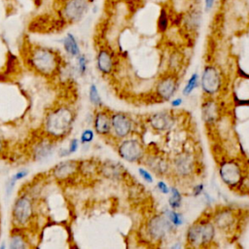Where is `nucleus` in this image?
Here are the masks:
<instances>
[{
	"label": "nucleus",
	"mask_w": 249,
	"mask_h": 249,
	"mask_svg": "<svg viewBox=\"0 0 249 249\" xmlns=\"http://www.w3.org/2000/svg\"><path fill=\"white\" fill-rule=\"evenodd\" d=\"M30 65L45 76L53 75L59 67V57L56 53L49 48H35L29 57Z\"/></svg>",
	"instance_id": "nucleus-3"
},
{
	"label": "nucleus",
	"mask_w": 249,
	"mask_h": 249,
	"mask_svg": "<svg viewBox=\"0 0 249 249\" xmlns=\"http://www.w3.org/2000/svg\"><path fill=\"white\" fill-rule=\"evenodd\" d=\"M198 22L199 18L197 17V15H196V13L190 15L186 19V24L191 28H196V26H198Z\"/></svg>",
	"instance_id": "nucleus-33"
},
{
	"label": "nucleus",
	"mask_w": 249,
	"mask_h": 249,
	"mask_svg": "<svg viewBox=\"0 0 249 249\" xmlns=\"http://www.w3.org/2000/svg\"><path fill=\"white\" fill-rule=\"evenodd\" d=\"M173 170L174 172L183 178L191 176L195 171V160L189 154H180L173 160Z\"/></svg>",
	"instance_id": "nucleus-12"
},
{
	"label": "nucleus",
	"mask_w": 249,
	"mask_h": 249,
	"mask_svg": "<svg viewBox=\"0 0 249 249\" xmlns=\"http://www.w3.org/2000/svg\"><path fill=\"white\" fill-rule=\"evenodd\" d=\"M89 101L92 105H94L95 107H100L103 105V102H102V99L100 97V94H99V91H98V89L97 87L94 85V84H91L89 86Z\"/></svg>",
	"instance_id": "nucleus-26"
},
{
	"label": "nucleus",
	"mask_w": 249,
	"mask_h": 249,
	"mask_svg": "<svg viewBox=\"0 0 249 249\" xmlns=\"http://www.w3.org/2000/svg\"><path fill=\"white\" fill-rule=\"evenodd\" d=\"M178 88L177 78L173 75H166L160 79L156 86V93L163 101L170 100Z\"/></svg>",
	"instance_id": "nucleus-11"
},
{
	"label": "nucleus",
	"mask_w": 249,
	"mask_h": 249,
	"mask_svg": "<svg viewBox=\"0 0 249 249\" xmlns=\"http://www.w3.org/2000/svg\"><path fill=\"white\" fill-rule=\"evenodd\" d=\"M174 228L175 227L166 216L160 214L150 218L146 226V231L151 239L155 241H162L172 233Z\"/></svg>",
	"instance_id": "nucleus-4"
},
{
	"label": "nucleus",
	"mask_w": 249,
	"mask_h": 249,
	"mask_svg": "<svg viewBox=\"0 0 249 249\" xmlns=\"http://www.w3.org/2000/svg\"><path fill=\"white\" fill-rule=\"evenodd\" d=\"M118 154L125 161L138 162L144 157V147L139 140L127 138L120 143Z\"/></svg>",
	"instance_id": "nucleus-8"
},
{
	"label": "nucleus",
	"mask_w": 249,
	"mask_h": 249,
	"mask_svg": "<svg viewBox=\"0 0 249 249\" xmlns=\"http://www.w3.org/2000/svg\"><path fill=\"white\" fill-rule=\"evenodd\" d=\"M93 129L99 135H108L112 132L111 115L106 111H98L93 120Z\"/></svg>",
	"instance_id": "nucleus-15"
},
{
	"label": "nucleus",
	"mask_w": 249,
	"mask_h": 249,
	"mask_svg": "<svg viewBox=\"0 0 249 249\" xmlns=\"http://www.w3.org/2000/svg\"><path fill=\"white\" fill-rule=\"evenodd\" d=\"M28 170L27 169H20L18 170V172H16L7 182L6 184V188H5V191H6V195L7 196H10L11 194L13 193L14 191V188L17 184L18 181H20L21 179H23L24 177H26L28 175Z\"/></svg>",
	"instance_id": "nucleus-22"
},
{
	"label": "nucleus",
	"mask_w": 249,
	"mask_h": 249,
	"mask_svg": "<svg viewBox=\"0 0 249 249\" xmlns=\"http://www.w3.org/2000/svg\"><path fill=\"white\" fill-rule=\"evenodd\" d=\"M200 87L202 91L209 96L215 95L220 91L222 87V77L217 67L213 65L204 67L200 78Z\"/></svg>",
	"instance_id": "nucleus-7"
},
{
	"label": "nucleus",
	"mask_w": 249,
	"mask_h": 249,
	"mask_svg": "<svg viewBox=\"0 0 249 249\" xmlns=\"http://www.w3.org/2000/svg\"><path fill=\"white\" fill-rule=\"evenodd\" d=\"M74 114L71 109L67 107H58L46 118L45 131L51 137L59 139L67 136L72 128L74 123Z\"/></svg>",
	"instance_id": "nucleus-1"
},
{
	"label": "nucleus",
	"mask_w": 249,
	"mask_h": 249,
	"mask_svg": "<svg viewBox=\"0 0 249 249\" xmlns=\"http://www.w3.org/2000/svg\"><path fill=\"white\" fill-rule=\"evenodd\" d=\"M124 1H126V2H128V3H130V2H134L135 0H124Z\"/></svg>",
	"instance_id": "nucleus-39"
},
{
	"label": "nucleus",
	"mask_w": 249,
	"mask_h": 249,
	"mask_svg": "<svg viewBox=\"0 0 249 249\" xmlns=\"http://www.w3.org/2000/svg\"><path fill=\"white\" fill-rule=\"evenodd\" d=\"M53 144L52 140H43L34 147V159L36 160H42L53 155Z\"/></svg>",
	"instance_id": "nucleus-19"
},
{
	"label": "nucleus",
	"mask_w": 249,
	"mask_h": 249,
	"mask_svg": "<svg viewBox=\"0 0 249 249\" xmlns=\"http://www.w3.org/2000/svg\"><path fill=\"white\" fill-rule=\"evenodd\" d=\"M170 196L168 198V205L172 209H179L182 204L181 192L176 187L170 188Z\"/></svg>",
	"instance_id": "nucleus-23"
},
{
	"label": "nucleus",
	"mask_w": 249,
	"mask_h": 249,
	"mask_svg": "<svg viewBox=\"0 0 249 249\" xmlns=\"http://www.w3.org/2000/svg\"><path fill=\"white\" fill-rule=\"evenodd\" d=\"M203 190H204V185L203 184L196 185L193 188V196H198L199 195H201L203 193Z\"/></svg>",
	"instance_id": "nucleus-35"
},
{
	"label": "nucleus",
	"mask_w": 249,
	"mask_h": 249,
	"mask_svg": "<svg viewBox=\"0 0 249 249\" xmlns=\"http://www.w3.org/2000/svg\"><path fill=\"white\" fill-rule=\"evenodd\" d=\"M147 166H149L157 174H165L168 170V163L164 159L152 158L147 160Z\"/></svg>",
	"instance_id": "nucleus-21"
},
{
	"label": "nucleus",
	"mask_w": 249,
	"mask_h": 249,
	"mask_svg": "<svg viewBox=\"0 0 249 249\" xmlns=\"http://www.w3.org/2000/svg\"><path fill=\"white\" fill-rule=\"evenodd\" d=\"M157 189L161 193V194H163V195H168L169 193H170V188L167 186V184L164 182V181H162V180H160V181H159L158 183H157Z\"/></svg>",
	"instance_id": "nucleus-34"
},
{
	"label": "nucleus",
	"mask_w": 249,
	"mask_h": 249,
	"mask_svg": "<svg viewBox=\"0 0 249 249\" xmlns=\"http://www.w3.org/2000/svg\"><path fill=\"white\" fill-rule=\"evenodd\" d=\"M182 103H183V99L181 97H177V98H174L173 100H171V106L174 108L179 107Z\"/></svg>",
	"instance_id": "nucleus-36"
},
{
	"label": "nucleus",
	"mask_w": 249,
	"mask_h": 249,
	"mask_svg": "<svg viewBox=\"0 0 249 249\" xmlns=\"http://www.w3.org/2000/svg\"><path fill=\"white\" fill-rule=\"evenodd\" d=\"M96 66L99 72L102 74H110L114 68V60L112 53L106 50L101 49L98 51L96 55Z\"/></svg>",
	"instance_id": "nucleus-18"
},
{
	"label": "nucleus",
	"mask_w": 249,
	"mask_h": 249,
	"mask_svg": "<svg viewBox=\"0 0 249 249\" xmlns=\"http://www.w3.org/2000/svg\"><path fill=\"white\" fill-rule=\"evenodd\" d=\"M219 175L224 184L230 188L239 187L244 177L241 165L234 160H225L220 163Z\"/></svg>",
	"instance_id": "nucleus-6"
},
{
	"label": "nucleus",
	"mask_w": 249,
	"mask_h": 249,
	"mask_svg": "<svg viewBox=\"0 0 249 249\" xmlns=\"http://www.w3.org/2000/svg\"><path fill=\"white\" fill-rule=\"evenodd\" d=\"M168 27V16L164 8L160 10L159 18H158V29L160 32H164Z\"/></svg>",
	"instance_id": "nucleus-29"
},
{
	"label": "nucleus",
	"mask_w": 249,
	"mask_h": 249,
	"mask_svg": "<svg viewBox=\"0 0 249 249\" xmlns=\"http://www.w3.org/2000/svg\"><path fill=\"white\" fill-rule=\"evenodd\" d=\"M149 124L156 131H166L174 124V118L166 111L157 112L149 117Z\"/></svg>",
	"instance_id": "nucleus-14"
},
{
	"label": "nucleus",
	"mask_w": 249,
	"mask_h": 249,
	"mask_svg": "<svg viewBox=\"0 0 249 249\" xmlns=\"http://www.w3.org/2000/svg\"><path fill=\"white\" fill-rule=\"evenodd\" d=\"M79 169V164L76 160H65L56 164L53 169V174L56 179L65 180L72 176Z\"/></svg>",
	"instance_id": "nucleus-16"
},
{
	"label": "nucleus",
	"mask_w": 249,
	"mask_h": 249,
	"mask_svg": "<svg viewBox=\"0 0 249 249\" xmlns=\"http://www.w3.org/2000/svg\"><path fill=\"white\" fill-rule=\"evenodd\" d=\"M3 148H4V143H3V140H2V138L0 137V153H1V151L3 150Z\"/></svg>",
	"instance_id": "nucleus-38"
},
{
	"label": "nucleus",
	"mask_w": 249,
	"mask_h": 249,
	"mask_svg": "<svg viewBox=\"0 0 249 249\" xmlns=\"http://www.w3.org/2000/svg\"><path fill=\"white\" fill-rule=\"evenodd\" d=\"M77 62H78V71L81 75H85L88 69V59L85 54H79L77 56Z\"/></svg>",
	"instance_id": "nucleus-31"
},
{
	"label": "nucleus",
	"mask_w": 249,
	"mask_h": 249,
	"mask_svg": "<svg viewBox=\"0 0 249 249\" xmlns=\"http://www.w3.org/2000/svg\"><path fill=\"white\" fill-rule=\"evenodd\" d=\"M94 132H95L94 129H90V128L84 129L80 136V143L83 145H86L92 142V140L94 139Z\"/></svg>",
	"instance_id": "nucleus-30"
},
{
	"label": "nucleus",
	"mask_w": 249,
	"mask_h": 249,
	"mask_svg": "<svg viewBox=\"0 0 249 249\" xmlns=\"http://www.w3.org/2000/svg\"><path fill=\"white\" fill-rule=\"evenodd\" d=\"M63 48L65 50V52L73 56V57H77L80 53H81V50H80V46L77 42L76 37L72 34V33H67L66 36L64 37L63 41Z\"/></svg>",
	"instance_id": "nucleus-20"
},
{
	"label": "nucleus",
	"mask_w": 249,
	"mask_h": 249,
	"mask_svg": "<svg viewBox=\"0 0 249 249\" xmlns=\"http://www.w3.org/2000/svg\"><path fill=\"white\" fill-rule=\"evenodd\" d=\"M89 9V0H66L60 12L61 18L69 23H74L83 18Z\"/></svg>",
	"instance_id": "nucleus-9"
},
{
	"label": "nucleus",
	"mask_w": 249,
	"mask_h": 249,
	"mask_svg": "<svg viewBox=\"0 0 249 249\" xmlns=\"http://www.w3.org/2000/svg\"><path fill=\"white\" fill-rule=\"evenodd\" d=\"M79 144H80V141L77 138L72 139L68 145V148L60 150V152H59L60 157H67V156H70V155L76 153L79 149Z\"/></svg>",
	"instance_id": "nucleus-28"
},
{
	"label": "nucleus",
	"mask_w": 249,
	"mask_h": 249,
	"mask_svg": "<svg viewBox=\"0 0 249 249\" xmlns=\"http://www.w3.org/2000/svg\"><path fill=\"white\" fill-rule=\"evenodd\" d=\"M33 203L26 195L19 196L14 202L12 208V217L16 226L24 227L33 217Z\"/></svg>",
	"instance_id": "nucleus-5"
},
{
	"label": "nucleus",
	"mask_w": 249,
	"mask_h": 249,
	"mask_svg": "<svg viewBox=\"0 0 249 249\" xmlns=\"http://www.w3.org/2000/svg\"><path fill=\"white\" fill-rule=\"evenodd\" d=\"M213 223L216 228L223 231H229L235 225V215L232 209L223 208L216 211L213 217Z\"/></svg>",
	"instance_id": "nucleus-13"
},
{
	"label": "nucleus",
	"mask_w": 249,
	"mask_h": 249,
	"mask_svg": "<svg viewBox=\"0 0 249 249\" xmlns=\"http://www.w3.org/2000/svg\"><path fill=\"white\" fill-rule=\"evenodd\" d=\"M138 174L145 182H147V183H153L154 182V177L148 169H146L144 167H139L138 168Z\"/></svg>",
	"instance_id": "nucleus-32"
},
{
	"label": "nucleus",
	"mask_w": 249,
	"mask_h": 249,
	"mask_svg": "<svg viewBox=\"0 0 249 249\" xmlns=\"http://www.w3.org/2000/svg\"><path fill=\"white\" fill-rule=\"evenodd\" d=\"M163 215L166 216V218L172 223V225L176 228V227H181L184 224V217L181 213L177 212L176 209H165L162 213Z\"/></svg>",
	"instance_id": "nucleus-24"
},
{
	"label": "nucleus",
	"mask_w": 249,
	"mask_h": 249,
	"mask_svg": "<svg viewBox=\"0 0 249 249\" xmlns=\"http://www.w3.org/2000/svg\"><path fill=\"white\" fill-rule=\"evenodd\" d=\"M214 0H205V8L206 10H210L213 7Z\"/></svg>",
	"instance_id": "nucleus-37"
},
{
	"label": "nucleus",
	"mask_w": 249,
	"mask_h": 249,
	"mask_svg": "<svg viewBox=\"0 0 249 249\" xmlns=\"http://www.w3.org/2000/svg\"><path fill=\"white\" fill-rule=\"evenodd\" d=\"M216 227L208 219H199L188 228L186 241L190 247H207L214 241Z\"/></svg>",
	"instance_id": "nucleus-2"
},
{
	"label": "nucleus",
	"mask_w": 249,
	"mask_h": 249,
	"mask_svg": "<svg viewBox=\"0 0 249 249\" xmlns=\"http://www.w3.org/2000/svg\"><path fill=\"white\" fill-rule=\"evenodd\" d=\"M197 84H198V74L196 72H195V73H193L191 75V77L189 78L188 82L186 83V85H185V87L183 89V91H182L183 94L185 96L190 95L193 92V90L196 88Z\"/></svg>",
	"instance_id": "nucleus-27"
},
{
	"label": "nucleus",
	"mask_w": 249,
	"mask_h": 249,
	"mask_svg": "<svg viewBox=\"0 0 249 249\" xmlns=\"http://www.w3.org/2000/svg\"><path fill=\"white\" fill-rule=\"evenodd\" d=\"M219 106L213 99H207L201 104V118L206 124H212L218 120Z\"/></svg>",
	"instance_id": "nucleus-17"
},
{
	"label": "nucleus",
	"mask_w": 249,
	"mask_h": 249,
	"mask_svg": "<svg viewBox=\"0 0 249 249\" xmlns=\"http://www.w3.org/2000/svg\"><path fill=\"white\" fill-rule=\"evenodd\" d=\"M111 125L112 132L119 139L127 137L133 128V123L129 116L122 112H117L111 115Z\"/></svg>",
	"instance_id": "nucleus-10"
},
{
	"label": "nucleus",
	"mask_w": 249,
	"mask_h": 249,
	"mask_svg": "<svg viewBox=\"0 0 249 249\" xmlns=\"http://www.w3.org/2000/svg\"><path fill=\"white\" fill-rule=\"evenodd\" d=\"M9 247L11 249H23L27 247V242L20 233H13L10 238Z\"/></svg>",
	"instance_id": "nucleus-25"
}]
</instances>
